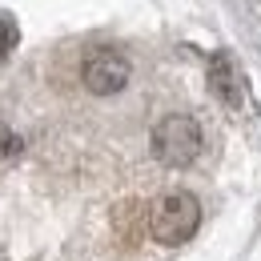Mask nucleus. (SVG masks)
Returning <instances> with one entry per match:
<instances>
[{
	"label": "nucleus",
	"instance_id": "nucleus-1",
	"mask_svg": "<svg viewBox=\"0 0 261 261\" xmlns=\"http://www.w3.org/2000/svg\"><path fill=\"white\" fill-rule=\"evenodd\" d=\"M197 217H201V209H197V201L189 193H169L153 209V237L165 241V245H181V241L193 237Z\"/></svg>",
	"mask_w": 261,
	"mask_h": 261
},
{
	"label": "nucleus",
	"instance_id": "nucleus-2",
	"mask_svg": "<svg viewBox=\"0 0 261 261\" xmlns=\"http://www.w3.org/2000/svg\"><path fill=\"white\" fill-rule=\"evenodd\" d=\"M201 149V133L189 117H165L153 133V153L165 165H189Z\"/></svg>",
	"mask_w": 261,
	"mask_h": 261
},
{
	"label": "nucleus",
	"instance_id": "nucleus-3",
	"mask_svg": "<svg viewBox=\"0 0 261 261\" xmlns=\"http://www.w3.org/2000/svg\"><path fill=\"white\" fill-rule=\"evenodd\" d=\"M125 76H129V65H125L121 57H113V53H97V57H89V65H85V81H89L93 93L121 89Z\"/></svg>",
	"mask_w": 261,
	"mask_h": 261
},
{
	"label": "nucleus",
	"instance_id": "nucleus-4",
	"mask_svg": "<svg viewBox=\"0 0 261 261\" xmlns=\"http://www.w3.org/2000/svg\"><path fill=\"white\" fill-rule=\"evenodd\" d=\"M213 89L221 93L225 105H241V93H233V65H229V57H217V65H213Z\"/></svg>",
	"mask_w": 261,
	"mask_h": 261
},
{
	"label": "nucleus",
	"instance_id": "nucleus-5",
	"mask_svg": "<svg viewBox=\"0 0 261 261\" xmlns=\"http://www.w3.org/2000/svg\"><path fill=\"white\" fill-rule=\"evenodd\" d=\"M16 36H20V33H16V20L0 12V61H4V57L16 48Z\"/></svg>",
	"mask_w": 261,
	"mask_h": 261
}]
</instances>
